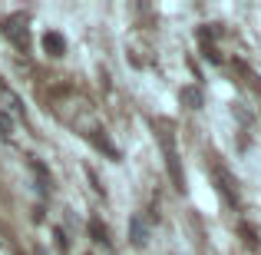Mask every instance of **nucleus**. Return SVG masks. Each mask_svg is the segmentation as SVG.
I'll use <instances>...</instances> for the list:
<instances>
[{
  "label": "nucleus",
  "instance_id": "obj_1",
  "mask_svg": "<svg viewBox=\"0 0 261 255\" xmlns=\"http://www.w3.org/2000/svg\"><path fill=\"white\" fill-rule=\"evenodd\" d=\"M149 239H152V222H149L146 212H136V216L129 219V242H133L136 249H146Z\"/></svg>",
  "mask_w": 261,
  "mask_h": 255
},
{
  "label": "nucleus",
  "instance_id": "obj_2",
  "mask_svg": "<svg viewBox=\"0 0 261 255\" xmlns=\"http://www.w3.org/2000/svg\"><path fill=\"white\" fill-rule=\"evenodd\" d=\"M43 47H46V53H53V57H63V53H66V40L60 37L57 30L43 37Z\"/></svg>",
  "mask_w": 261,
  "mask_h": 255
},
{
  "label": "nucleus",
  "instance_id": "obj_3",
  "mask_svg": "<svg viewBox=\"0 0 261 255\" xmlns=\"http://www.w3.org/2000/svg\"><path fill=\"white\" fill-rule=\"evenodd\" d=\"M182 100H189V103H192V109L202 106V96H198V89H182Z\"/></svg>",
  "mask_w": 261,
  "mask_h": 255
}]
</instances>
